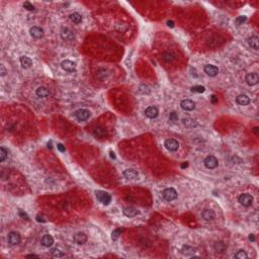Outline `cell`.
Here are the masks:
<instances>
[{
	"label": "cell",
	"instance_id": "1",
	"mask_svg": "<svg viewBox=\"0 0 259 259\" xmlns=\"http://www.w3.org/2000/svg\"><path fill=\"white\" fill-rule=\"evenodd\" d=\"M96 197H97V200L104 206H109L111 201V196L105 191H101V190L96 191Z\"/></svg>",
	"mask_w": 259,
	"mask_h": 259
},
{
	"label": "cell",
	"instance_id": "2",
	"mask_svg": "<svg viewBox=\"0 0 259 259\" xmlns=\"http://www.w3.org/2000/svg\"><path fill=\"white\" fill-rule=\"evenodd\" d=\"M162 196L165 201H174L176 197H177V192L174 188H166L164 189L163 192H162Z\"/></svg>",
	"mask_w": 259,
	"mask_h": 259
},
{
	"label": "cell",
	"instance_id": "3",
	"mask_svg": "<svg viewBox=\"0 0 259 259\" xmlns=\"http://www.w3.org/2000/svg\"><path fill=\"white\" fill-rule=\"evenodd\" d=\"M90 115H91V114H90V111L87 110V109H83L76 110L75 113H74V116H75V118H76L77 119H78V120H81V122H83V120L88 119L90 118Z\"/></svg>",
	"mask_w": 259,
	"mask_h": 259
},
{
	"label": "cell",
	"instance_id": "4",
	"mask_svg": "<svg viewBox=\"0 0 259 259\" xmlns=\"http://www.w3.org/2000/svg\"><path fill=\"white\" fill-rule=\"evenodd\" d=\"M204 164L208 169H215L218 166V159L215 156L210 155V156L206 157V159L204 160Z\"/></svg>",
	"mask_w": 259,
	"mask_h": 259
},
{
	"label": "cell",
	"instance_id": "5",
	"mask_svg": "<svg viewBox=\"0 0 259 259\" xmlns=\"http://www.w3.org/2000/svg\"><path fill=\"white\" fill-rule=\"evenodd\" d=\"M239 202L243 206H250L253 202V196L249 193H243L239 196Z\"/></svg>",
	"mask_w": 259,
	"mask_h": 259
},
{
	"label": "cell",
	"instance_id": "6",
	"mask_svg": "<svg viewBox=\"0 0 259 259\" xmlns=\"http://www.w3.org/2000/svg\"><path fill=\"white\" fill-rule=\"evenodd\" d=\"M164 146H165V148L168 151H170V152H174V151L178 150V148H179L178 142L174 139H167L165 142H164Z\"/></svg>",
	"mask_w": 259,
	"mask_h": 259
},
{
	"label": "cell",
	"instance_id": "7",
	"mask_svg": "<svg viewBox=\"0 0 259 259\" xmlns=\"http://www.w3.org/2000/svg\"><path fill=\"white\" fill-rule=\"evenodd\" d=\"M7 242L11 246L17 245L20 242V235L17 232H10L7 236Z\"/></svg>",
	"mask_w": 259,
	"mask_h": 259
},
{
	"label": "cell",
	"instance_id": "8",
	"mask_svg": "<svg viewBox=\"0 0 259 259\" xmlns=\"http://www.w3.org/2000/svg\"><path fill=\"white\" fill-rule=\"evenodd\" d=\"M61 38L65 41L70 42V41L74 40L75 36H74V33H73V32L71 31V29H69L67 28H63L61 29Z\"/></svg>",
	"mask_w": 259,
	"mask_h": 259
},
{
	"label": "cell",
	"instance_id": "9",
	"mask_svg": "<svg viewBox=\"0 0 259 259\" xmlns=\"http://www.w3.org/2000/svg\"><path fill=\"white\" fill-rule=\"evenodd\" d=\"M61 67L63 70L68 71V72H74L76 70V64L74 62L70 61V60H65L61 63Z\"/></svg>",
	"mask_w": 259,
	"mask_h": 259
},
{
	"label": "cell",
	"instance_id": "10",
	"mask_svg": "<svg viewBox=\"0 0 259 259\" xmlns=\"http://www.w3.org/2000/svg\"><path fill=\"white\" fill-rule=\"evenodd\" d=\"M246 82L247 84L250 86H254L258 84L259 82V76L257 73H249V74L246 76Z\"/></svg>",
	"mask_w": 259,
	"mask_h": 259
},
{
	"label": "cell",
	"instance_id": "11",
	"mask_svg": "<svg viewBox=\"0 0 259 259\" xmlns=\"http://www.w3.org/2000/svg\"><path fill=\"white\" fill-rule=\"evenodd\" d=\"M159 114L158 109L155 106H149L145 109V115L149 119H156Z\"/></svg>",
	"mask_w": 259,
	"mask_h": 259
},
{
	"label": "cell",
	"instance_id": "12",
	"mask_svg": "<svg viewBox=\"0 0 259 259\" xmlns=\"http://www.w3.org/2000/svg\"><path fill=\"white\" fill-rule=\"evenodd\" d=\"M204 70L205 72L206 73V75H209L211 77H215V76H217L218 75V73H219V69L218 67H216L214 66V65H206L205 68H204Z\"/></svg>",
	"mask_w": 259,
	"mask_h": 259
},
{
	"label": "cell",
	"instance_id": "13",
	"mask_svg": "<svg viewBox=\"0 0 259 259\" xmlns=\"http://www.w3.org/2000/svg\"><path fill=\"white\" fill-rule=\"evenodd\" d=\"M181 109L186 110V111H190L196 109V103H194L192 100H189V99H185V100H182L180 103Z\"/></svg>",
	"mask_w": 259,
	"mask_h": 259
},
{
	"label": "cell",
	"instance_id": "14",
	"mask_svg": "<svg viewBox=\"0 0 259 259\" xmlns=\"http://www.w3.org/2000/svg\"><path fill=\"white\" fill-rule=\"evenodd\" d=\"M93 135L96 138H99V139H102V138H105L107 136V131L100 126H97L93 129Z\"/></svg>",
	"mask_w": 259,
	"mask_h": 259
},
{
	"label": "cell",
	"instance_id": "15",
	"mask_svg": "<svg viewBox=\"0 0 259 259\" xmlns=\"http://www.w3.org/2000/svg\"><path fill=\"white\" fill-rule=\"evenodd\" d=\"M201 217H202V219L205 220V221H213V220L216 218V213L213 210L206 209L205 211H202Z\"/></svg>",
	"mask_w": 259,
	"mask_h": 259
},
{
	"label": "cell",
	"instance_id": "16",
	"mask_svg": "<svg viewBox=\"0 0 259 259\" xmlns=\"http://www.w3.org/2000/svg\"><path fill=\"white\" fill-rule=\"evenodd\" d=\"M29 33H31V36L34 38H41L44 36V31L43 28H38V27H33L31 29H29Z\"/></svg>",
	"mask_w": 259,
	"mask_h": 259
},
{
	"label": "cell",
	"instance_id": "17",
	"mask_svg": "<svg viewBox=\"0 0 259 259\" xmlns=\"http://www.w3.org/2000/svg\"><path fill=\"white\" fill-rule=\"evenodd\" d=\"M73 239H74L76 244L81 245V244L86 243V241H87V235L84 234V233L80 232V233H77V234H75L74 237H73Z\"/></svg>",
	"mask_w": 259,
	"mask_h": 259
},
{
	"label": "cell",
	"instance_id": "18",
	"mask_svg": "<svg viewBox=\"0 0 259 259\" xmlns=\"http://www.w3.org/2000/svg\"><path fill=\"white\" fill-rule=\"evenodd\" d=\"M124 176L126 177L127 179H137L139 177V173H138V171H136L135 169H126L124 171Z\"/></svg>",
	"mask_w": 259,
	"mask_h": 259
},
{
	"label": "cell",
	"instance_id": "19",
	"mask_svg": "<svg viewBox=\"0 0 259 259\" xmlns=\"http://www.w3.org/2000/svg\"><path fill=\"white\" fill-rule=\"evenodd\" d=\"M123 213H124V216H126V217L133 218V217H136V216L139 214V211H138L137 209L133 208V206H127V208L124 209Z\"/></svg>",
	"mask_w": 259,
	"mask_h": 259
},
{
	"label": "cell",
	"instance_id": "20",
	"mask_svg": "<svg viewBox=\"0 0 259 259\" xmlns=\"http://www.w3.org/2000/svg\"><path fill=\"white\" fill-rule=\"evenodd\" d=\"M41 243H42L43 246H45V247H48L49 248V247H51V246L54 244V239H53V237H52L51 235H45L42 238Z\"/></svg>",
	"mask_w": 259,
	"mask_h": 259
},
{
	"label": "cell",
	"instance_id": "21",
	"mask_svg": "<svg viewBox=\"0 0 259 259\" xmlns=\"http://www.w3.org/2000/svg\"><path fill=\"white\" fill-rule=\"evenodd\" d=\"M181 253L185 256H192L194 253H196V249L189 245H184L182 248H181Z\"/></svg>",
	"mask_w": 259,
	"mask_h": 259
},
{
	"label": "cell",
	"instance_id": "22",
	"mask_svg": "<svg viewBox=\"0 0 259 259\" xmlns=\"http://www.w3.org/2000/svg\"><path fill=\"white\" fill-rule=\"evenodd\" d=\"M236 101L240 105H248L250 103V98L245 94H241L236 98Z\"/></svg>",
	"mask_w": 259,
	"mask_h": 259
},
{
	"label": "cell",
	"instance_id": "23",
	"mask_svg": "<svg viewBox=\"0 0 259 259\" xmlns=\"http://www.w3.org/2000/svg\"><path fill=\"white\" fill-rule=\"evenodd\" d=\"M214 249L217 253H223L227 249V245L224 242H222V241H218V242L215 243Z\"/></svg>",
	"mask_w": 259,
	"mask_h": 259
},
{
	"label": "cell",
	"instance_id": "24",
	"mask_svg": "<svg viewBox=\"0 0 259 259\" xmlns=\"http://www.w3.org/2000/svg\"><path fill=\"white\" fill-rule=\"evenodd\" d=\"M37 95L38 97H41V98H46V97H48L50 95V91L48 89H47L46 87H43V86H41V87H38L37 89Z\"/></svg>",
	"mask_w": 259,
	"mask_h": 259
},
{
	"label": "cell",
	"instance_id": "25",
	"mask_svg": "<svg viewBox=\"0 0 259 259\" xmlns=\"http://www.w3.org/2000/svg\"><path fill=\"white\" fill-rule=\"evenodd\" d=\"M248 44L254 50H258L259 48V38L256 36H253L248 38Z\"/></svg>",
	"mask_w": 259,
	"mask_h": 259
},
{
	"label": "cell",
	"instance_id": "26",
	"mask_svg": "<svg viewBox=\"0 0 259 259\" xmlns=\"http://www.w3.org/2000/svg\"><path fill=\"white\" fill-rule=\"evenodd\" d=\"M19 61H20L21 66H23V68H25V69L32 67V65H33V61H32V60L29 59L28 57H25V56H23V57H20Z\"/></svg>",
	"mask_w": 259,
	"mask_h": 259
},
{
	"label": "cell",
	"instance_id": "27",
	"mask_svg": "<svg viewBox=\"0 0 259 259\" xmlns=\"http://www.w3.org/2000/svg\"><path fill=\"white\" fill-rule=\"evenodd\" d=\"M182 123L186 128H193V127H196V120L190 119V118H184L182 119Z\"/></svg>",
	"mask_w": 259,
	"mask_h": 259
},
{
	"label": "cell",
	"instance_id": "28",
	"mask_svg": "<svg viewBox=\"0 0 259 259\" xmlns=\"http://www.w3.org/2000/svg\"><path fill=\"white\" fill-rule=\"evenodd\" d=\"M69 17H70L71 21H73L74 23H80L82 21V16H81V14L78 13V12H74V13L70 14Z\"/></svg>",
	"mask_w": 259,
	"mask_h": 259
},
{
	"label": "cell",
	"instance_id": "29",
	"mask_svg": "<svg viewBox=\"0 0 259 259\" xmlns=\"http://www.w3.org/2000/svg\"><path fill=\"white\" fill-rule=\"evenodd\" d=\"M51 254L53 255L54 257H57V258H60V257H63L65 255V253L62 251V250H60L58 248H53L51 250Z\"/></svg>",
	"mask_w": 259,
	"mask_h": 259
},
{
	"label": "cell",
	"instance_id": "30",
	"mask_svg": "<svg viewBox=\"0 0 259 259\" xmlns=\"http://www.w3.org/2000/svg\"><path fill=\"white\" fill-rule=\"evenodd\" d=\"M162 59L165 62L170 63V62H172L174 60V56L172 55V54H170V53H167V52H165V53L162 54Z\"/></svg>",
	"mask_w": 259,
	"mask_h": 259
},
{
	"label": "cell",
	"instance_id": "31",
	"mask_svg": "<svg viewBox=\"0 0 259 259\" xmlns=\"http://www.w3.org/2000/svg\"><path fill=\"white\" fill-rule=\"evenodd\" d=\"M234 257L238 258V259H246L248 257V255L246 254V252L244 251V250H239V251L234 255Z\"/></svg>",
	"mask_w": 259,
	"mask_h": 259
},
{
	"label": "cell",
	"instance_id": "32",
	"mask_svg": "<svg viewBox=\"0 0 259 259\" xmlns=\"http://www.w3.org/2000/svg\"><path fill=\"white\" fill-rule=\"evenodd\" d=\"M7 153L8 152L3 148V147L0 148V162H3L4 160H5L6 157H7Z\"/></svg>",
	"mask_w": 259,
	"mask_h": 259
},
{
	"label": "cell",
	"instance_id": "33",
	"mask_svg": "<svg viewBox=\"0 0 259 259\" xmlns=\"http://www.w3.org/2000/svg\"><path fill=\"white\" fill-rule=\"evenodd\" d=\"M205 90H206V88L204 87V86H201V85H196V86H193V87H191V91L192 92L202 93V92H205Z\"/></svg>",
	"mask_w": 259,
	"mask_h": 259
},
{
	"label": "cell",
	"instance_id": "34",
	"mask_svg": "<svg viewBox=\"0 0 259 259\" xmlns=\"http://www.w3.org/2000/svg\"><path fill=\"white\" fill-rule=\"evenodd\" d=\"M122 229H116V230H114V232H113V235H111V239H113L114 241H115V240H118V238L119 237V235H120V233H122Z\"/></svg>",
	"mask_w": 259,
	"mask_h": 259
},
{
	"label": "cell",
	"instance_id": "35",
	"mask_svg": "<svg viewBox=\"0 0 259 259\" xmlns=\"http://www.w3.org/2000/svg\"><path fill=\"white\" fill-rule=\"evenodd\" d=\"M178 120V115L177 114L175 113V111H172V113L169 114V122L171 123H175V122H177Z\"/></svg>",
	"mask_w": 259,
	"mask_h": 259
},
{
	"label": "cell",
	"instance_id": "36",
	"mask_svg": "<svg viewBox=\"0 0 259 259\" xmlns=\"http://www.w3.org/2000/svg\"><path fill=\"white\" fill-rule=\"evenodd\" d=\"M23 7L25 8V9L29 10V11L34 10V6L33 5L32 3H29V2H24V3H23Z\"/></svg>",
	"mask_w": 259,
	"mask_h": 259
},
{
	"label": "cell",
	"instance_id": "37",
	"mask_svg": "<svg viewBox=\"0 0 259 259\" xmlns=\"http://www.w3.org/2000/svg\"><path fill=\"white\" fill-rule=\"evenodd\" d=\"M236 23L238 24V25H240V24H242L243 23H245L246 21V16H244V15H242V16H239V17H237L236 18Z\"/></svg>",
	"mask_w": 259,
	"mask_h": 259
},
{
	"label": "cell",
	"instance_id": "38",
	"mask_svg": "<svg viewBox=\"0 0 259 259\" xmlns=\"http://www.w3.org/2000/svg\"><path fill=\"white\" fill-rule=\"evenodd\" d=\"M0 73H1V76H4L6 74V69L4 68V65H0Z\"/></svg>",
	"mask_w": 259,
	"mask_h": 259
},
{
	"label": "cell",
	"instance_id": "39",
	"mask_svg": "<svg viewBox=\"0 0 259 259\" xmlns=\"http://www.w3.org/2000/svg\"><path fill=\"white\" fill-rule=\"evenodd\" d=\"M57 148H58V150L60 151V152H65V147L62 144H58Z\"/></svg>",
	"mask_w": 259,
	"mask_h": 259
},
{
	"label": "cell",
	"instance_id": "40",
	"mask_svg": "<svg viewBox=\"0 0 259 259\" xmlns=\"http://www.w3.org/2000/svg\"><path fill=\"white\" fill-rule=\"evenodd\" d=\"M19 216H20V217H21V218H24L25 220H28V215H27V214H25V213H23V211H19Z\"/></svg>",
	"mask_w": 259,
	"mask_h": 259
},
{
	"label": "cell",
	"instance_id": "41",
	"mask_svg": "<svg viewBox=\"0 0 259 259\" xmlns=\"http://www.w3.org/2000/svg\"><path fill=\"white\" fill-rule=\"evenodd\" d=\"M211 102H217V97H216L215 95H211Z\"/></svg>",
	"mask_w": 259,
	"mask_h": 259
},
{
	"label": "cell",
	"instance_id": "42",
	"mask_svg": "<svg viewBox=\"0 0 259 259\" xmlns=\"http://www.w3.org/2000/svg\"><path fill=\"white\" fill-rule=\"evenodd\" d=\"M37 221L38 222H45V220H42V218L40 216H37Z\"/></svg>",
	"mask_w": 259,
	"mask_h": 259
},
{
	"label": "cell",
	"instance_id": "43",
	"mask_svg": "<svg viewBox=\"0 0 259 259\" xmlns=\"http://www.w3.org/2000/svg\"><path fill=\"white\" fill-rule=\"evenodd\" d=\"M188 166V163L187 162H184L183 164H181V168H185Z\"/></svg>",
	"mask_w": 259,
	"mask_h": 259
},
{
	"label": "cell",
	"instance_id": "44",
	"mask_svg": "<svg viewBox=\"0 0 259 259\" xmlns=\"http://www.w3.org/2000/svg\"><path fill=\"white\" fill-rule=\"evenodd\" d=\"M167 23H168V25H169V27H171V28H173V27H174V24H173V21H170V20H169V21H168Z\"/></svg>",
	"mask_w": 259,
	"mask_h": 259
},
{
	"label": "cell",
	"instance_id": "45",
	"mask_svg": "<svg viewBox=\"0 0 259 259\" xmlns=\"http://www.w3.org/2000/svg\"><path fill=\"white\" fill-rule=\"evenodd\" d=\"M27 257L28 258V257H36V258H38V255H34V254H28V255H27Z\"/></svg>",
	"mask_w": 259,
	"mask_h": 259
},
{
	"label": "cell",
	"instance_id": "46",
	"mask_svg": "<svg viewBox=\"0 0 259 259\" xmlns=\"http://www.w3.org/2000/svg\"><path fill=\"white\" fill-rule=\"evenodd\" d=\"M249 240H250V241H254V240H255V238H254V235H253V234H251V235L249 236Z\"/></svg>",
	"mask_w": 259,
	"mask_h": 259
},
{
	"label": "cell",
	"instance_id": "47",
	"mask_svg": "<svg viewBox=\"0 0 259 259\" xmlns=\"http://www.w3.org/2000/svg\"><path fill=\"white\" fill-rule=\"evenodd\" d=\"M254 132H255V134H256V135L258 136V128H257V127H256V128H254Z\"/></svg>",
	"mask_w": 259,
	"mask_h": 259
}]
</instances>
